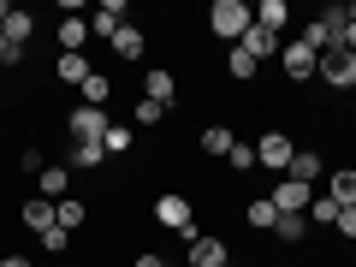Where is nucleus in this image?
I'll use <instances>...</instances> for the list:
<instances>
[{"label": "nucleus", "mask_w": 356, "mask_h": 267, "mask_svg": "<svg viewBox=\"0 0 356 267\" xmlns=\"http://www.w3.org/2000/svg\"><path fill=\"white\" fill-rule=\"evenodd\" d=\"M250 24H255V6H250V0H214V6H208V30H214L220 42H232V48L250 36Z\"/></svg>", "instance_id": "nucleus-1"}, {"label": "nucleus", "mask_w": 356, "mask_h": 267, "mask_svg": "<svg viewBox=\"0 0 356 267\" xmlns=\"http://www.w3.org/2000/svg\"><path fill=\"white\" fill-rule=\"evenodd\" d=\"M339 36H344V6H321V13L303 24L297 42H309L315 54H327V48H339Z\"/></svg>", "instance_id": "nucleus-2"}, {"label": "nucleus", "mask_w": 356, "mask_h": 267, "mask_svg": "<svg viewBox=\"0 0 356 267\" xmlns=\"http://www.w3.org/2000/svg\"><path fill=\"white\" fill-rule=\"evenodd\" d=\"M154 220H161L166 232H178V238H202V232H196V214H191V196H178V191L154 196Z\"/></svg>", "instance_id": "nucleus-3"}, {"label": "nucleus", "mask_w": 356, "mask_h": 267, "mask_svg": "<svg viewBox=\"0 0 356 267\" xmlns=\"http://www.w3.org/2000/svg\"><path fill=\"white\" fill-rule=\"evenodd\" d=\"M291 154H297V143L285 137V131H261V143H255V166H267L273 178H285Z\"/></svg>", "instance_id": "nucleus-4"}, {"label": "nucleus", "mask_w": 356, "mask_h": 267, "mask_svg": "<svg viewBox=\"0 0 356 267\" xmlns=\"http://www.w3.org/2000/svg\"><path fill=\"white\" fill-rule=\"evenodd\" d=\"M280 72L291 77V83H309V77L321 72V54L309 48V42H280Z\"/></svg>", "instance_id": "nucleus-5"}, {"label": "nucleus", "mask_w": 356, "mask_h": 267, "mask_svg": "<svg viewBox=\"0 0 356 267\" xmlns=\"http://www.w3.org/2000/svg\"><path fill=\"white\" fill-rule=\"evenodd\" d=\"M321 83H332V89H356V54L327 48V54H321Z\"/></svg>", "instance_id": "nucleus-6"}, {"label": "nucleus", "mask_w": 356, "mask_h": 267, "mask_svg": "<svg viewBox=\"0 0 356 267\" xmlns=\"http://www.w3.org/2000/svg\"><path fill=\"white\" fill-rule=\"evenodd\" d=\"M309 202H315L309 184H297V178H273V208H280V214H309Z\"/></svg>", "instance_id": "nucleus-7"}, {"label": "nucleus", "mask_w": 356, "mask_h": 267, "mask_svg": "<svg viewBox=\"0 0 356 267\" xmlns=\"http://www.w3.org/2000/svg\"><path fill=\"white\" fill-rule=\"evenodd\" d=\"M65 125H72V137H77V143H102L113 119H107V107H77V113L65 119Z\"/></svg>", "instance_id": "nucleus-8"}, {"label": "nucleus", "mask_w": 356, "mask_h": 267, "mask_svg": "<svg viewBox=\"0 0 356 267\" xmlns=\"http://www.w3.org/2000/svg\"><path fill=\"white\" fill-rule=\"evenodd\" d=\"M143 95H149V102H161V107H172V113H178V77L166 72V65H149V72H143Z\"/></svg>", "instance_id": "nucleus-9"}, {"label": "nucleus", "mask_w": 356, "mask_h": 267, "mask_svg": "<svg viewBox=\"0 0 356 267\" xmlns=\"http://www.w3.org/2000/svg\"><path fill=\"white\" fill-rule=\"evenodd\" d=\"M36 191L48 196V202H65V191H72V166H65V161H48V166L36 172Z\"/></svg>", "instance_id": "nucleus-10"}, {"label": "nucleus", "mask_w": 356, "mask_h": 267, "mask_svg": "<svg viewBox=\"0 0 356 267\" xmlns=\"http://www.w3.org/2000/svg\"><path fill=\"white\" fill-rule=\"evenodd\" d=\"M119 30H125V0H102L95 18H89V36H107V42H113Z\"/></svg>", "instance_id": "nucleus-11"}, {"label": "nucleus", "mask_w": 356, "mask_h": 267, "mask_svg": "<svg viewBox=\"0 0 356 267\" xmlns=\"http://www.w3.org/2000/svg\"><path fill=\"white\" fill-rule=\"evenodd\" d=\"M191 267H226L232 261V250H226V238H191V255H184Z\"/></svg>", "instance_id": "nucleus-12"}, {"label": "nucleus", "mask_w": 356, "mask_h": 267, "mask_svg": "<svg viewBox=\"0 0 356 267\" xmlns=\"http://www.w3.org/2000/svg\"><path fill=\"white\" fill-rule=\"evenodd\" d=\"M18 220H24V226L36 232V238H42V232H54V226H60V220H54V202H48V196H30V202L18 208Z\"/></svg>", "instance_id": "nucleus-13"}, {"label": "nucleus", "mask_w": 356, "mask_h": 267, "mask_svg": "<svg viewBox=\"0 0 356 267\" xmlns=\"http://www.w3.org/2000/svg\"><path fill=\"white\" fill-rule=\"evenodd\" d=\"M327 196L339 208H356V166H332L327 172Z\"/></svg>", "instance_id": "nucleus-14"}, {"label": "nucleus", "mask_w": 356, "mask_h": 267, "mask_svg": "<svg viewBox=\"0 0 356 267\" xmlns=\"http://www.w3.org/2000/svg\"><path fill=\"white\" fill-rule=\"evenodd\" d=\"M285 178H297V184H309V191H315V184H321V154H315V149H297L291 166H285Z\"/></svg>", "instance_id": "nucleus-15"}, {"label": "nucleus", "mask_w": 356, "mask_h": 267, "mask_svg": "<svg viewBox=\"0 0 356 267\" xmlns=\"http://www.w3.org/2000/svg\"><path fill=\"white\" fill-rule=\"evenodd\" d=\"M238 48H250L255 60H280V36H273V30H261V24H250V36H243Z\"/></svg>", "instance_id": "nucleus-16"}, {"label": "nucleus", "mask_w": 356, "mask_h": 267, "mask_svg": "<svg viewBox=\"0 0 356 267\" xmlns=\"http://www.w3.org/2000/svg\"><path fill=\"white\" fill-rule=\"evenodd\" d=\"M54 72H60V83H77V89H83V77L95 72V65H89V54H60Z\"/></svg>", "instance_id": "nucleus-17"}, {"label": "nucleus", "mask_w": 356, "mask_h": 267, "mask_svg": "<svg viewBox=\"0 0 356 267\" xmlns=\"http://www.w3.org/2000/svg\"><path fill=\"white\" fill-rule=\"evenodd\" d=\"M255 24H261V30H273V36H280V30L291 24V6H285V0H261V6H255Z\"/></svg>", "instance_id": "nucleus-18"}, {"label": "nucleus", "mask_w": 356, "mask_h": 267, "mask_svg": "<svg viewBox=\"0 0 356 267\" xmlns=\"http://www.w3.org/2000/svg\"><path fill=\"white\" fill-rule=\"evenodd\" d=\"M89 42V18H60V54H83Z\"/></svg>", "instance_id": "nucleus-19"}, {"label": "nucleus", "mask_w": 356, "mask_h": 267, "mask_svg": "<svg viewBox=\"0 0 356 267\" xmlns=\"http://www.w3.org/2000/svg\"><path fill=\"white\" fill-rule=\"evenodd\" d=\"M107 102H113V77H107V72H89L83 77V107H107Z\"/></svg>", "instance_id": "nucleus-20"}, {"label": "nucleus", "mask_w": 356, "mask_h": 267, "mask_svg": "<svg viewBox=\"0 0 356 267\" xmlns=\"http://www.w3.org/2000/svg\"><path fill=\"white\" fill-rule=\"evenodd\" d=\"M143 48H149V36H143L137 24H125V30L113 36V54H119V60H143Z\"/></svg>", "instance_id": "nucleus-21"}, {"label": "nucleus", "mask_w": 356, "mask_h": 267, "mask_svg": "<svg viewBox=\"0 0 356 267\" xmlns=\"http://www.w3.org/2000/svg\"><path fill=\"white\" fill-rule=\"evenodd\" d=\"M273 238L280 243H303L309 238V214H280L273 220Z\"/></svg>", "instance_id": "nucleus-22"}, {"label": "nucleus", "mask_w": 356, "mask_h": 267, "mask_svg": "<svg viewBox=\"0 0 356 267\" xmlns=\"http://www.w3.org/2000/svg\"><path fill=\"white\" fill-rule=\"evenodd\" d=\"M243 220H250L255 232H273V220H280V208H273V196H255V202L243 208Z\"/></svg>", "instance_id": "nucleus-23"}, {"label": "nucleus", "mask_w": 356, "mask_h": 267, "mask_svg": "<svg viewBox=\"0 0 356 267\" xmlns=\"http://www.w3.org/2000/svg\"><path fill=\"white\" fill-rule=\"evenodd\" d=\"M0 30H6V42H13L18 54H24V42H30V30H36V18H30V13H18V6H13V18H6Z\"/></svg>", "instance_id": "nucleus-24"}, {"label": "nucleus", "mask_w": 356, "mask_h": 267, "mask_svg": "<svg viewBox=\"0 0 356 267\" xmlns=\"http://www.w3.org/2000/svg\"><path fill=\"white\" fill-rule=\"evenodd\" d=\"M226 72H232V77H238V83H250V77H255V72H261V60H255V54H250V48H232V54H226Z\"/></svg>", "instance_id": "nucleus-25"}, {"label": "nucleus", "mask_w": 356, "mask_h": 267, "mask_svg": "<svg viewBox=\"0 0 356 267\" xmlns=\"http://www.w3.org/2000/svg\"><path fill=\"white\" fill-rule=\"evenodd\" d=\"M232 143H238V137H232V125H208L202 131V154H232Z\"/></svg>", "instance_id": "nucleus-26"}, {"label": "nucleus", "mask_w": 356, "mask_h": 267, "mask_svg": "<svg viewBox=\"0 0 356 267\" xmlns=\"http://www.w3.org/2000/svg\"><path fill=\"white\" fill-rule=\"evenodd\" d=\"M102 161H107V149H102V143H77V149H72V161H65V166L89 172V166H102Z\"/></svg>", "instance_id": "nucleus-27"}, {"label": "nucleus", "mask_w": 356, "mask_h": 267, "mask_svg": "<svg viewBox=\"0 0 356 267\" xmlns=\"http://www.w3.org/2000/svg\"><path fill=\"white\" fill-rule=\"evenodd\" d=\"M54 220H60L65 232H77V226H83V202H77V196H65V202H54Z\"/></svg>", "instance_id": "nucleus-28"}, {"label": "nucleus", "mask_w": 356, "mask_h": 267, "mask_svg": "<svg viewBox=\"0 0 356 267\" xmlns=\"http://www.w3.org/2000/svg\"><path fill=\"white\" fill-rule=\"evenodd\" d=\"M332 220H339V202L332 196H315L309 202V226H332Z\"/></svg>", "instance_id": "nucleus-29"}, {"label": "nucleus", "mask_w": 356, "mask_h": 267, "mask_svg": "<svg viewBox=\"0 0 356 267\" xmlns=\"http://www.w3.org/2000/svg\"><path fill=\"white\" fill-rule=\"evenodd\" d=\"M131 113H137V125H161V119L172 113V107H161V102H149V95H143V102L131 107Z\"/></svg>", "instance_id": "nucleus-30"}, {"label": "nucleus", "mask_w": 356, "mask_h": 267, "mask_svg": "<svg viewBox=\"0 0 356 267\" xmlns=\"http://www.w3.org/2000/svg\"><path fill=\"white\" fill-rule=\"evenodd\" d=\"M226 166H232V172H250V166H255V143H232Z\"/></svg>", "instance_id": "nucleus-31"}, {"label": "nucleus", "mask_w": 356, "mask_h": 267, "mask_svg": "<svg viewBox=\"0 0 356 267\" xmlns=\"http://www.w3.org/2000/svg\"><path fill=\"white\" fill-rule=\"evenodd\" d=\"M102 149H107V161H113V154H125V149H131V131H125V125H107Z\"/></svg>", "instance_id": "nucleus-32"}, {"label": "nucleus", "mask_w": 356, "mask_h": 267, "mask_svg": "<svg viewBox=\"0 0 356 267\" xmlns=\"http://www.w3.org/2000/svg\"><path fill=\"white\" fill-rule=\"evenodd\" d=\"M332 232H339L344 243H356V208H339V220H332Z\"/></svg>", "instance_id": "nucleus-33"}, {"label": "nucleus", "mask_w": 356, "mask_h": 267, "mask_svg": "<svg viewBox=\"0 0 356 267\" xmlns=\"http://www.w3.org/2000/svg\"><path fill=\"white\" fill-rule=\"evenodd\" d=\"M65 243H72V232H65V226H54V232H42V250H54V255H60Z\"/></svg>", "instance_id": "nucleus-34"}, {"label": "nucleus", "mask_w": 356, "mask_h": 267, "mask_svg": "<svg viewBox=\"0 0 356 267\" xmlns=\"http://www.w3.org/2000/svg\"><path fill=\"white\" fill-rule=\"evenodd\" d=\"M131 267H166V255L161 250H137V261H131Z\"/></svg>", "instance_id": "nucleus-35"}, {"label": "nucleus", "mask_w": 356, "mask_h": 267, "mask_svg": "<svg viewBox=\"0 0 356 267\" xmlns=\"http://www.w3.org/2000/svg\"><path fill=\"white\" fill-rule=\"evenodd\" d=\"M0 65H18V48L6 42V30H0Z\"/></svg>", "instance_id": "nucleus-36"}, {"label": "nucleus", "mask_w": 356, "mask_h": 267, "mask_svg": "<svg viewBox=\"0 0 356 267\" xmlns=\"http://www.w3.org/2000/svg\"><path fill=\"white\" fill-rule=\"evenodd\" d=\"M339 48H344V54H356V24H350V18H344V36H339Z\"/></svg>", "instance_id": "nucleus-37"}, {"label": "nucleus", "mask_w": 356, "mask_h": 267, "mask_svg": "<svg viewBox=\"0 0 356 267\" xmlns=\"http://www.w3.org/2000/svg\"><path fill=\"white\" fill-rule=\"evenodd\" d=\"M0 267H36L30 255H0Z\"/></svg>", "instance_id": "nucleus-38"}, {"label": "nucleus", "mask_w": 356, "mask_h": 267, "mask_svg": "<svg viewBox=\"0 0 356 267\" xmlns=\"http://www.w3.org/2000/svg\"><path fill=\"white\" fill-rule=\"evenodd\" d=\"M6 18H13V0H0V24H6Z\"/></svg>", "instance_id": "nucleus-39"}, {"label": "nucleus", "mask_w": 356, "mask_h": 267, "mask_svg": "<svg viewBox=\"0 0 356 267\" xmlns=\"http://www.w3.org/2000/svg\"><path fill=\"white\" fill-rule=\"evenodd\" d=\"M344 18H350V24H356V0H350V6H344Z\"/></svg>", "instance_id": "nucleus-40"}, {"label": "nucleus", "mask_w": 356, "mask_h": 267, "mask_svg": "<svg viewBox=\"0 0 356 267\" xmlns=\"http://www.w3.org/2000/svg\"><path fill=\"white\" fill-rule=\"evenodd\" d=\"M350 113H356V95H350Z\"/></svg>", "instance_id": "nucleus-41"}]
</instances>
